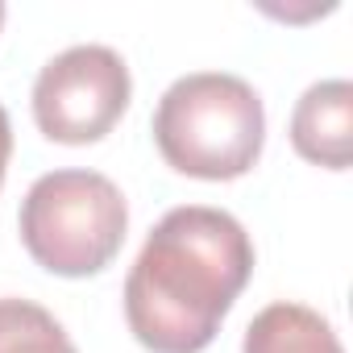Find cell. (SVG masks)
Masks as SVG:
<instances>
[{
	"instance_id": "cell-1",
	"label": "cell",
	"mask_w": 353,
	"mask_h": 353,
	"mask_svg": "<svg viewBox=\"0 0 353 353\" xmlns=\"http://www.w3.org/2000/svg\"><path fill=\"white\" fill-rule=\"evenodd\" d=\"M254 274V241L237 216L204 204L170 208L125 279L129 332L150 353H200Z\"/></svg>"
},
{
	"instance_id": "cell-2",
	"label": "cell",
	"mask_w": 353,
	"mask_h": 353,
	"mask_svg": "<svg viewBox=\"0 0 353 353\" xmlns=\"http://www.w3.org/2000/svg\"><path fill=\"white\" fill-rule=\"evenodd\" d=\"M154 141L166 166L192 179H241L266 141L258 92L225 71L174 79L154 112Z\"/></svg>"
},
{
	"instance_id": "cell-3",
	"label": "cell",
	"mask_w": 353,
	"mask_h": 353,
	"mask_svg": "<svg viewBox=\"0 0 353 353\" xmlns=\"http://www.w3.org/2000/svg\"><path fill=\"white\" fill-rule=\"evenodd\" d=\"M17 225L42 270L88 279L121 254L129 208L121 188L100 170H50L26 192Z\"/></svg>"
},
{
	"instance_id": "cell-4",
	"label": "cell",
	"mask_w": 353,
	"mask_h": 353,
	"mask_svg": "<svg viewBox=\"0 0 353 353\" xmlns=\"http://www.w3.org/2000/svg\"><path fill=\"white\" fill-rule=\"evenodd\" d=\"M129 67L108 46H71L54 54L34 83V121L50 141L88 145L112 133L129 108Z\"/></svg>"
},
{
	"instance_id": "cell-5",
	"label": "cell",
	"mask_w": 353,
	"mask_h": 353,
	"mask_svg": "<svg viewBox=\"0 0 353 353\" xmlns=\"http://www.w3.org/2000/svg\"><path fill=\"white\" fill-rule=\"evenodd\" d=\"M291 145L299 158L345 170L353 162V83L324 79L312 83L291 112Z\"/></svg>"
},
{
	"instance_id": "cell-6",
	"label": "cell",
	"mask_w": 353,
	"mask_h": 353,
	"mask_svg": "<svg viewBox=\"0 0 353 353\" xmlns=\"http://www.w3.org/2000/svg\"><path fill=\"white\" fill-rule=\"evenodd\" d=\"M245 353H345L332 324L303 303H270L245 328Z\"/></svg>"
},
{
	"instance_id": "cell-7",
	"label": "cell",
	"mask_w": 353,
	"mask_h": 353,
	"mask_svg": "<svg viewBox=\"0 0 353 353\" xmlns=\"http://www.w3.org/2000/svg\"><path fill=\"white\" fill-rule=\"evenodd\" d=\"M0 353H79L63 324L30 303V299H0Z\"/></svg>"
},
{
	"instance_id": "cell-8",
	"label": "cell",
	"mask_w": 353,
	"mask_h": 353,
	"mask_svg": "<svg viewBox=\"0 0 353 353\" xmlns=\"http://www.w3.org/2000/svg\"><path fill=\"white\" fill-rule=\"evenodd\" d=\"M9 154H13V129H9L5 104H0V183H5V170H9Z\"/></svg>"
},
{
	"instance_id": "cell-9",
	"label": "cell",
	"mask_w": 353,
	"mask_h": 353,
	"mask_svg": "<svg viewBox=\"0 0 353 353\" xmlns=\"http://www.w3.org/2000/svg\"><path fill=\"white\" fill-rule=\"evenodd\" d=\"M0 21H5V5H0Z\"/></svg>"
}]
</instances>
